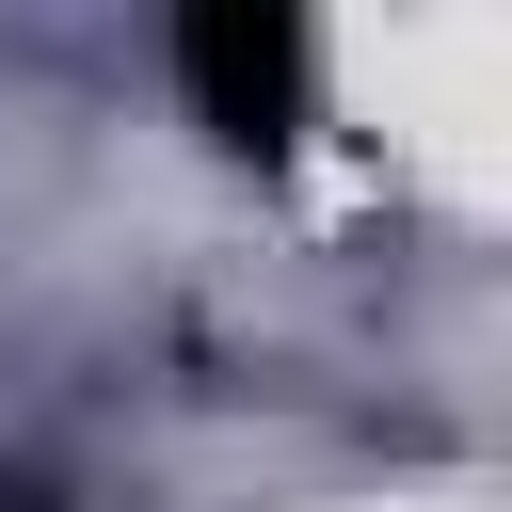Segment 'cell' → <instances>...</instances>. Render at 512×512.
Here are the masks:
<instances>
[{"instance_id": "cell-1", "label": "cell", "mask_w": 512, "mask_h": 512, "mask_svg": "<svg viewBox=\"0 0 512 512\" xmlns=\"http://www.w3.org/2000/svg\"><path fill=\"white\" fill-rule=\"evenodd\" d=\"M176 80H192V112L224 144H272L304 112V32L256 16V0H208V16H176Z\"/></svg>"}]
</instances>
